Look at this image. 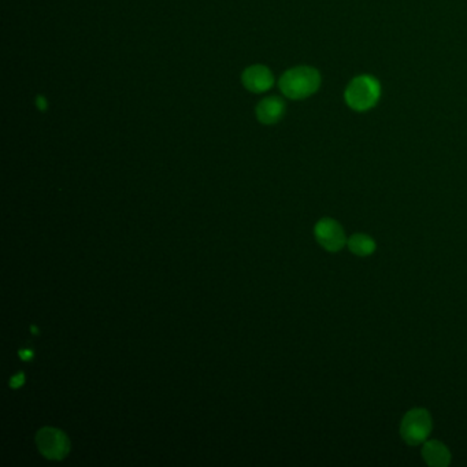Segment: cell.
Returning <instances> with one entry per match:
<instances>
[{
    "label": "cell",
    "mask_w": 467,
    "mask_h": 467,
    "mask_svg": "<svg viewBox=\"0 0 467 467\" xmlns=\"http://www.w3.org/2000/svg\"><path fill=\"white\" fill-rule=\"evenodd\" d=\"M314 234L317 241L331 253L340 251L347 244V237L343 226L331 218H322L318 221L314 228Z\"/></svg>",
    "instance_id": "5b68a950"
},
{
    "label": "cell",
    "mask_w": 467,
    "mask_h": 467,
    "mask_svg": "<svg viewBox=\"0 0 467 467\" xmlns=\"http://www.w3.org/2000/svg\"><path fill=\"white\" fill-rule=\"evenodd\" d=\"M36 104H38V107H39L41 111H45L47 110V99L44 98V97H39L38 100H36Z\"/></svg>",
    "instance_id": "8fae6325"
},
{
    "label": "cell",
    "mask_w": 467,
    "mask_h": 467,
    "mask_svg": "<svg viewBox=\"0 0 467 467\" xmlns=\"http://www.w3.org/2000/svg\"><path fill=\"white\" fill-rule=\"evenodd\" d=\"M285 114V103L277 97L263 99L256 106V117L260 123L274 125L281 121Z\"/></svg>",
    "instance_id": "52a82bcc"
},
{
    "label": "cell",
    "mask_w": 467,
    "mask_h": 467,
    "mask_svg": "<svg viewBox=\"0 0 467 467\" xmlns=\"http://www.w3.org/2000/svg\"><path fill=\"white\" fill-rule=\"evenodd\" d=\"M433 428L432 417L425 409H412L402 419L400 436L409 446H419L427 441Z\"/></svg>",
    "instance_id": "3957f363"
},
{
    "label": "cell",
    "mask_w": 467,
    "mask_h": 467,
    "mask_svg": "<svg viewBox=\"0 0 467 467\" xmlns=\"http://www.w3.org/2000/svg\"><path fill=\"white\" fill-rule=\"evenodd\" d=\"M347 246L351 253L358 256H369L375 251L377 247L373 237L363 234H352L347 240Z\"/></svg>",
    "instance_id": "9c48e42d"
},
{
    "label": "cell",
    "mask_w": 467,
    "mask_h": 467,
    "mask_svg": "<svg viewBox=\"0 0 467 467\" xmlns=\"http://www.w3.org/2000/svg\"><path fill=\"white\" fill-rule=\"evenodd\" d=\"M321 75L312 66H297L287 70L278 81L281 92L288 99L310 98L321 87Z\"/></svg>",
    "instance_id": "6da1fadb"
},
{
    "label": "cell",
    "mask_w": 467,
    "mask_h": 467,
    "mask_svg": "<svg viewBox=\"0 0 467 467\" xmlns=\"http://www.w3.org/2000/svg\"><path fill=\"white\" fill-rule=\"evenodd\" d=\"M422 458L429 466L447 467L451 463L449 449L437 440H430L424 444Z\"/></svg>",
    "instance_id": "ba28073f"
},
{
    "label": "cell",
    "mask_w": 467,
    "mask_h": 467,
    "mask_svg": "<svg viewBox=\"0 0 467 467\" xmlns=\"http://www.w3.org/2000/svg\"><path fill=\"white\" fill-rule=\"evenodd\" d=\"M381 98V84L371 75L352 78L344 92V100L351 110L363 113L373 109Z\"/></svg>",
    "instance_id": "7a4b0ae2"
},
{
    "label": "cell",
    "mask_w": 467,
    "mask_h": 467,
    "mask_svg": "<svg viewBox=\"0 0 467 467\" xmlns=\"http://www.w3.org/2000/svg\"><path fill=\"white\" fill-rule=\"evenodd\" d=\"M36 443L41 455L53 461L63 459L70 451L69 439L63 432L55 428H44L39 430L36 436Z\"/></svg>",
    "instance_id": "277c9868"
},
{
    "label": "cell",
    "mask_w": 467,
    "mask_h": 467,
    "mask_svg": "<svg viewBox=\"0 0 467 467\" xmlns=\"http://www.w3.org/2000/svg\"><path fill=\"white\" fill-rule=\"evenodd\" d=\"M243 85L253 94H263L269 91L274 84V77L269 67L263 65H253L247 67L241 76Z\"/></svg>",
    "instance_id": "8992f818"
},
{
    "label": "cell",
    "mask_w": 467,
    "mask_h": 467,
    "mask_svg": "<svg viewBox=\"0 0 467 467\" xmlns=\"http://www.w3.org/2000/svg\"><path fill=\"white\" fill-rule=\"evenodd\" d=\"M23 384V374H17L16 377H13L11 378V383H10V385L13 387V388H18L20 385H22Z\"/></svg>",
    "instance_id": "30bf717a"
},
{
    "label": "cell",
    "mask_w": 467,
    "mask_h": 467,
    "mask_svg": "<svg viewBox=\"0 0 467 467\" xmlns=\"http://www.w3.org/2000/svg\"><path fill=\"white\" fill-rule=\"evenodd\" d=\"M21 356H23V359H29L32 356V352L31 351H23V352H21Z\"/></svg>",
    "instance_id": "7c38bea8"
}]
</instances>
